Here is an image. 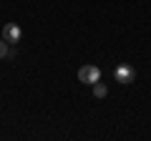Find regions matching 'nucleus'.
Here are the masks:
<instances>
[{"mask_svg":"<svg viewBox=\"0 0 151 141\" xmlns=\"http://www.w3.org/2000/svg\"><path fill=\"white\" fill-rule=\"evenodd\" d=\"M78 81L81 83H88V86H93L96 81H101V68L93 63H86L78 68Z\"/></svg>","mask_w":151,"mask_h":141,"instance_id":"1","label":"nucleus"},{"mask_svg":"<svg viewBox=\"0 0 151 141\" xmlns=\"http://www.w3.org/2000/svg\"><path fill=\"white\" fill-rule=\"evenodd\" d=\"M113 78H116L119 83H124V86L134 83V78H136V70H134V65H129V63H121V65H116V70H113Z\"/></svg>","mask_w":151,"mask_h":141,"instance_id":"2","label":"nucleus"},{"mask_svg":"<svg viewBox=\"0 0 151 141\" xmlns=\"http://www.w3.org/2000/svg\"><path fill=\"white\" fill-rule=\"evenodd\" d=\"M20 35H23V30H20L18 23H5V28H3V38H5L10 45L20 43Z\"/></svg>","mask_w":151,"mask_h":141,"instance_id":"3","label":"nucleus"},{"mask_svg":"<svg viewBox=\"0 0 151 141\" xmlns=\"http://www.w3.org/2000/svg\"><path fill=\"white\" fill-rule=\"evenodd\" d=\"M106 93H108V86H106V83H101V81L93 83V96H96V98H106Z\"/></svg>","mask_w":151,"mask_h":141,"instance_id":"4","label":"nucleus"},{"mask_svg":"<svg viewBox=\"0 0 151 141\" xmlns=\"http://www.w3.org/2000/svg\"><path fill=\"white\" fill-rule=\"evenodd\" d=\"M8 45H10V43H8L5 38L0 40V58H5V55H8V50H10V48H8Z\"/></svg>","mask_w":151,"mask_h":141,"instance_id":"5","label":"nucleus"}]
</instances>
